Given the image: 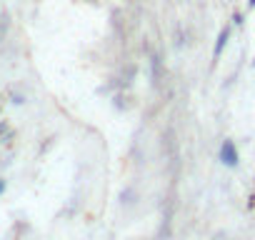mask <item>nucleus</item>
<instances>
[{"instance_id":"1","label":"nucleus","mask_w":255,"mask_h":240,"mask_svg":"<svg viewBox=\"0 0 255 240\" xmlns=\"http://www.w3.org/2000/svg\"><path fill=\"white\" fill-rule=\"evenodd\" d=\"M220 160H223V165H228V168H235V165H238V150H235V145H233L230 140H225V143L220 145Z\"/></svg>"},{"instance_id":"2","label":"nucleus","mask_w":255,"mask_h":240,"mask_svg":"<svg viewBox=\"0 0 255 240\" xmlns=\"http://www.w3.org/2000/svg\"><path fill=\"white\" fill-rule=\"evenodd\" d=\"M225 43H228V30H223V33H220V40H218V45H215V55H220V53H223Z\"/></svg>"},{"instance_id":"3","label":"nucleus","mask_w":255,"mask_h":240,"mask_svg":"<svg viewBox=\"0 0 255 240\" xmlns=\"http://www.w3.org/2000/svg\"><path fill=\"white\" fill-rule=\"evenodd\" d=\"M3 190H5V183H3V180H0V193H3Z\"/></svg>"},{"instance_id":"4","label":"nucleus","mask_w":255,"mask_h":240,"mask_svg":"<svg viewBox=\"0 0 255 240\" xmlns=\"http://www.w3.org/2000/svg\"><path fill=\"white\" fill-rule=\"evenodd\" d=\"M250 5H255V0H250Z\"/></svg>"}]
</instances>
